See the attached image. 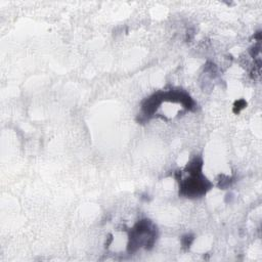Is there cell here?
<instances>
[{"mask_svg":"<svg viewBox=\"0 0 262 262\" xmlns=\"http://www.w3.org/2000/svg\"><path fill=\"white\" fill-rule=\"evenodd\" d=\"M202 163L196 160L190 166L189 178H186L181 182V190L182 193L186 196H199L206 193L207 189L211 186V184L207 181V179L201 173Z\"/></svg>","mask_w":262,"mask_h":262,"instance_id":"cell-1","label":"cell"}]
</instances>
